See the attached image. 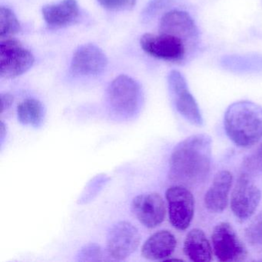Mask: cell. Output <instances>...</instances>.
<instances>
[{
    "label": "cell",
    "mask_w": 262,
    "mask_h": 262,
    "mask_svg": "<svg viewBox=\"0 0 262 262\" xmlns=\"http://www.w3.org/2000/svg\"><path fill=\"white\" fill-rule=\"evenodd\" d=\"M212 139L207 134H196L179 142L169 160L170 179L184 186L203 183L211 169Z\"/></svg>",
    "instance_id": "obj_1"
},
{
    "label": "cell",
    "mask_w": 262,
    "mask_h": 262,
    "mask_svg": "<svg viewBox=\"0 0 262 262\" xmlns=\"http://www.w3.org/2000/svg\"><path fill=\"white\" fill-rule=\"evenodd\" d=\"M224 128L237 146H253L262 139V107L250 101L234 102L225 111Z\"/></svg>",
    "instance_id": "obj_2"
},
{
    "label": "cell",
    "mask_w": 262,
    "mask_h": 262,
    "mask_svg": "<svg viewBox=\"0 0 262 262\" xmlns=\"http://www.w3.org/2000/svg\"><path fill=\"white\" fill-rule=\"evenodd\" d=\"M141 89L137 82L125 75L116 77L110 84L108 99L112 110L119 116H134L140 106Z\"/></svg>",
    "instance_id": "obj_3"
},
{
    "label": "cell",
    "mask_w": 262,
    "mask_h": 262,
    "mask_svg": "<svg viewBox=\"0 0 262 262\" xmlns=\"http://www.w3.org/2000/svg\"><path fill=\"white\" fill-rule=\"evenodd\" d=\"M167 80L170 97L176 111L190 123L202 126L204 120L200 108L190 92L183 75L178 70H172Z\"/></svg>",
    "instance_id": "obj_4"
},
{
    "label": "cell",
    "mask_w": 262,
    "mask_h": 262,
    "mask_svg": "<svg viewBox=\"0 0 262 262\" xmlns=\"http://www.w3.org/2000/svg\"><path fill=\"white\" fill-rule=\"evenodd\" d=\"M35 62L30 50L16 39H3L0 43V75L4 79H14L27 73Z\"/></svg>",
    "instance_id": "obj_5"
},
{
    "label": "cell",
    "mask_w": 262,
    "mask_h": 262,
    "mask_svg": "<svg viewBox=\"0 0 262 262\" xmlns=\"http://www.w3.org/2000/svg\"><path fill=\"white\" fill-rule=\"evenodd\" d=\"M211 244L213 252L220 261H243L248 257L245 244L228 222H221L214 227Z\"/></svg>",
    "instance_id": "obj_6"
},
{
    "label": "cell",
    "mask_w": 262,
    "mask_h": 262,
    "mask_svg": "<svg viewBox=\"0 0 262 262\" xmlns=\"http://www.w3.org/2000/svg\"><path fill=\"white\" fill-rule=\"evenodd\" d=\"M142 50L152 57L171 62H181L186 56V42L172 35L147 33L141 38Z\"/></svg>",
    "instance_id": "obj_7"
},
{
    "label": "cell",
    "mask_w": 262,
    "mask_h": 262,
    "mask_svg": "<svg viewBox=\"0 0 262 262\" xmlns=\"http://www.w3.org/2000/svg\"><path fill=\"white\" fill-rule=\"evenodd\" d=\"M261 199V191L254 183L251 176L242 172L231 196V208L241 222L248 220L255 212Z\"/></svg>",
    "instance_id": "obj_8"
},
{
    "label": "cell",
    "mask_w": 262,
    "mask_h": 262,
    "mask_svg": "<svg viewBox=\"0 0 262 262\" xmlns=\"http://www.w3.org/2000/svg\"><path fill=\"white\" fill-rule=\"evenodd\" d=\"M165 197L171 225L179 231H185L194 217V198L192 193L184 185H177L167 189Z\"/></svg>",
    "instance_id": "obj_9"
},
{
    "label": "cell",
    "mask_w": 262,
    "mask_h": 262,
    "mask_svg": "<svg viewBox=\"0 0 262 262\" xmlns=\"http://www.w3.org/2000/svg\"><path fill=\"white\" fill-rule=\"evenodd\" d=\"M139 230L128 222H119L112 227L106 238L108 255L121 260L129 257L140 244Z\"/></svg>",
    "instance_id": "obj_10"
},
{
    "label": "cell",
    "mask_w": 262,
    "mask_h": 262,
    "mask_svg": "<svg viewBox=\"0 0 262 262\" xmlns=\"http://www.w3.org/2000/svg\"><path fill=\"white\" fill-rule=\"evenodd\" d=\"M132 209L136 219L148 228L159 226L165 220L166 208L165 202L158 193H146L136 196Z\"/></svg>",
    "instance_id": "obj_11"
},
{
    "label": "cell",
    "mask_w": 262,
    "mask_h": 262,
    "mask_svg": "<svg viewBox=\"0 0 262 262\" xmlns=\"http://www.w3.org/2000/svg\"><path fill=\"white\" fill-rule=\"evenodd\" d=\"M159 33L172 35L193 44L199 38L195 22L183 10H173L165 13L159 23Z\"/></svg>",
    "instance_id": "obj_12"
},
{
    "label": "cell",
    "mask_w": 262,
    "mask_h": 262,
    "mask_svg": "<svg viewBox=\"0 0 262 262\" xmlns=\"http://www.w3.org/2000/svg\"><path fill=\"white\" fill-rule=\"evenodd\" d=\"M108 59L101 49L93 44L79 47L73 55L71 70L80 76H96L106 69Z\"/></svg>",
    "instance_id": "obj_13"
},
{
    "label": "cell",
    "mask_w": 262,
    "mask_h": 262,
    "mask_svg": "<svg viewBox=\"0 0 262 262\" xmlns=\"http://www.w3.org/2000/svg\"><path fill=\"white\" fill-rule=\"evenodd\" d=\"M232 182V174L228 170H222L215 174L204 197V203L208 211L213 213L225 211L228 205Z\"/></svg>",
    "instance_id": "obj_14"
},
{
    "label": "cell",
    "mask_w": 262,
    "mask_h": 262,
    "mask_svg": "<svg viewBox=\"0 0 262 262\" xmlns=\"http://www.w3.org/2000/svg\"><path fill=\"white\" fill-rule=\"evenodd\" d=\"M177 241L174 234L166 230H162L145 241L142 248V254L148 260H167L174 253Z\"/></svg>",
    "instance_id": "obj_15"
},
{
    "label": "cell",
    "mask_w": 262,
    "mask_h": 262,
    "mask_svg": "<svg viewBox=\"0 0 262 262\" xmlns=\"http://www.w3.org/2000/svg\"><path fill=\"white\" fill-rule=\"evenodd\" d=\"M42 13L49 26L60 27L73 23L79 16V8L77 0H62L57 4L45 6Z\"/></svg>",
    "instance_id": "obj_16"
},
{
    "label": "cell",
    "mask_w": 262,
    "mask_h": 262,
    "mask_svg": "<svg viewBox=\"0 0 262 262\" xmlns=\"http://www.w3.org/2000/svg\"><path fill=\"white\" fill-rule=\"evenodd\" d=\"M185 255L194 262H208L212 259V247L206 234L200 228L191 229L184 242Z\"/></svg>",
    "instance_id": "obj_17"
},
{
    "label": "cell",
    "mask_w": 262,
    "mask_h": 262,
    "mask_svg": "<svg viewBox=\"0 0 262 262\" xmlns=\"http://www.w3.org/2000/svg\"><path fill=\"white\" fill-rule=\"evenodd\" d=\"M44 114L43 105L37 99H27L18 105V120L23 125L37 128L43 122Z\"/></svg>",
    "instance_id": "obj_18"
},
{
    "label": "cell",
    "mask_w": 262,
    "mask_h": 262,
    "mask_svg": "<svg viewBox=\"0 0 262 262\" xmlns=\"http://www.w3.org/2000/svg\"><path fill=\"white\" fill-rule=\"evenodd\" d=\"M222 64L227 70L234 72H256L262 70L261 56H231L224 57Z\"/></svg>",
    "instance_id": "obj_19"
},
{
    "label": "cell",
    "mask_w": 262,
    "mask_h": 262,
    "mask_svg": "<svg viewBox=\"0 0 262 262\" xmlns=\"http://www.w3.org/2000/svg\"><path fill=\"white\" fill-rule=\"evenodd\" d=\"M21 30L20 24L16 15L8 7L0 8V37L3 39L10 38L19 33Z\"/></svg>",
    "instance_id": "obj_20"
},
{
    "label": "cell",
    "mask_w": 262,
    "mask_h": 262,
    "mask_svg": "<svg viewBox=\"0 0 262 262\" xmlns=\"http://www.w3.org/2000/svg\"><path fill=\"white\" fill-rule=\"evenodd\" d=\"M242 172L250 176L262 174V142L244 159Z\"/></svg>",
    "instance_id": "obj_21"
},
{
    "label": "cell",
    "mask_w": 262,
    "mask_h": 262,
    "mask_svg": "<svg viewBox=\"0 0 262 262\" xmlns=\"http://www.w3.org/2000/svg\"><path fill=\"white\" fill-rule=\"evenodd\" d=\"M248 244L254 247H262V211L254 217L245 231Z\"/></svg>",
    "instance_id": "obj_22"
},
{
    "label": "cell",
    "mask_w": 262,
    "mask_h": 262,
    "mask_svg": "<svg viewBox=\"0 0 262 262\" xmlns=\"http://www.w3.org/2000/svg\"><path fill=\"white\" fill-rule=\"evenodd\" d=\"M98 2L104 8L112 10H128L136 4V0H98Z\"/></svg>",
    "instance_id": "obj_23"
},
{
    "label": "cell",
    "mask_w": 262,
    "mask_h": 262,
    "mask_svg": "<svg viewBox=\"0 0 262 262\" xmlns=\"http://www.w3.org/2000/svg\"><path fill=\"white\" fill-rule=\"evenodd\" d=\"M102 250L100 247L96 245H90L84 247L78 257L79 260L87 261V260H100L102 258Z\"/></svg>",
    "instance_id": "obj_24"
},
{
    "label": "cell",
    "mask_w": 262,
    "mask_h": 262,
    "mask_svg": "<svg viewBox=\"0 0 262 262\" xmlns=\"http://www.w3.org/2000/svg\"><path fill=\"white\" fill-rule=\"evenodd\" d=\"M1 102H2V113H4L6 110H8L13 105V96L10 93H3L1 95Z\"/></svg>",
    "instance_id": "obj_25"
}]
</instances>
